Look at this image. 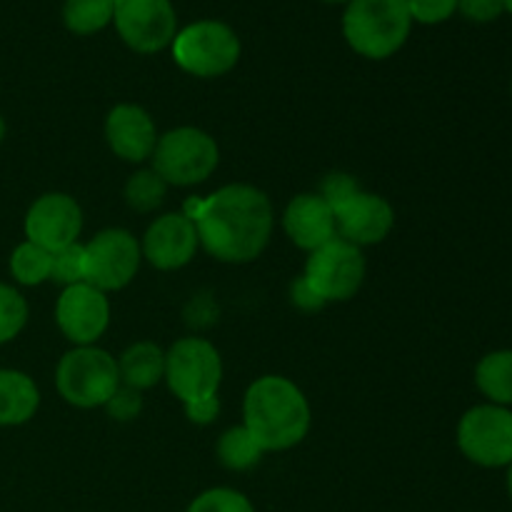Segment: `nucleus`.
<instances>
[{
	"label": "nucleus",
	"mask_w": 512,
	"mask_h": 512,
	"mask_svg": "<svg viewBox=\"0 0 512 512\" xmlns=\"http://www.w3.org/2000/svg\"><path fill=\"white\" fill-rule=\"evenodd\" d=\"M198 230L200 245L220 263H250L273 235V205L255 185H225L185 210Z\"/></svg>",
	"instance_id": "f257e3e1"
},
{
	"label": "nucleus",
	"mask_w": 512,
	"mask_h": 512,
	"mask_svg": "<svg viewBox=\"0 0 512 512\" xmlns=\"http://www.w3.org/2000/svg\"><path fill=\"white\" fill-rule=\"evenodd\" d=\"M243 425L263 453L295 448L310 430L308 398L293 380L263 375L245 393Z\"/></svg>",
	"instance_id": "f03ea898"
},
{
	"label": "nucleus",
	"mask_w": 512,
	"mask_h": 512,
	"mask_svg": "<svg viewBox=\"0 0 512 512\" xmlns=\"http://www.w3.org/2000/svg\"><path fill=\"white\" fill-rule=\"evenodd\" d=\"M165 383L183 400L190 420L210 423L218 415L223 360L218 348L203 338H183L165 353Z\"/></svg>",
	"instance_id": "7ed1b4c3"
},
{
	"label": "nucleus",
	"mask_w": 512,
	"mask_h": 512,
	"mask_svg": "<svg viewBox=\"0 0 512 512\" xmlns=\"http://www.w3.org/2000/svg\"><path fill=\"white\" fill-rule=\"evenodd\" d=\"M413 18L405 0H350L343 13V35L350 48L370 60L398 53L410 38Z\"/></svg>",
	"instance_id": "20e7f679"
},
{
	"label": "nucleus",
	"mask_w": 512,
	"mask_h": 512,
	"mask_svg": "<svg viewBox=\"0 0 512 512\" xmlns=\"http://www.w3.org/2000/svg\"><path fill=\"white\" fill-rule=\"evenodd\" d=\"M120 385L118 360L95 345H75L55 368V388L73 408H105Z\"/></svg>",
	"instance_id": "39448f33"
},
{
	"label": "nucleus",
	"mask_w": 512,
	"mask_h": 512,
	"mask_svg": "<svg viewBox=\"0 0 512 512\" xmlns=\"http://www.w3.org/2000/svg\"><path fill=\"white\" fill-rule=\"evenodd\" d=\"M170 50L185 73L195 78H220L238 65L240 38L228 23L198 20L178 30Z\"/></svg>",
	"instance_id": "423d86ee"
},
{
	"label": "nucleus",
	"mask_w": 512,
	"mask_h": 512,
	"mask_svg": "<svg viewBox=\"0 0 512 512\" xmlns=\"http://www.w3.org/2000/svg\"><path fill=\"white\" fill-rule=\"evenodd\" d=\"M153 170L168 185L190 188L205 183L220 163V150L215 138L200 128L168 130L153 150Z\"/></svg>",
	"instance_id": "0eeeda50"
},
{
	"label": "nucleus",
	"mask_w": 512,
	"mask_h": 512,
	"mask_svg": "<svg viewBox=\"0 0 512 512\" xmlns=\"http://www.w3.org/2000/svg\"><path fill=\"white\" fill-rule=\"evenodd\" d=\"M458 445L480 468H505L512 463V413L503 405H478L460 418Z\"/></svg>",
	"instance_id": "6e6552de"
},
{
	"label": "nucleus",
	"mask_w": 512,
	"mask_h": 512,
	"mask_svg": "<svg viewBox=\"0 0 512 512\" xmlns=\"http://www.w3.org/2000/svg\"><path fill=\"white\" fill-rule=\"evenodd\" d=\"M305 280L325 303H343L360 290L365 280V255L343 238L313 250L305 263Z\"/></svg>",
	"instance_id": "1a4fd4ad"
},
{
	"label": "nucleus",
	"mask_w": 512,
	"mask_h": 512,
	"mask_svg": "<svg viewBox=\"0 0 512 512\" xmlns=\"http://www.w3.org/2000/svg\"><path fill=\"white\" fill-rule=\"evenodd\" d=\"M113 23L135 53H160L178 35V13L170 0H115Z\"/></svg>",
	"instance_id": "9d476101"
},
{
	"label": "nucleus",
	"mask_w": 512,
	"mask_h": 512,
	"mask_svg": "<svg viewBox=\"0 0 512 512\" xmlns=\"http://www.w3.org/2000/svg\"><path fill=\"white\" fill-rule=\"evenodd\" d=\"M83 250L85 283L103 293L123 290L135 278L143 260L140 243L133 238V233L123 228L100 230L90 243L83 245Z\"/></svg>",
	"instance_id": "9b49d317"
},
{
	"label": "nucleus",
	"mask_w": 512,
	"mask_h": 512,
	"mask_svg": "<svg viewBox=\"0 0 512 512\" xmlns=\"http://www.w3.org/2000/svg\"><path fill=\"white\" fill-rule=\"evenodd\" d=\"M80 230H83V210L75 203V198L65 193L40 195L25 215L28 240L48 253L78 243Z\"/></svg>",
	"instance_id": "f8f14e48"
},
{
	"label": "nucleus",
	"mask_w": 512,
	"mask_h": 512,
	"mask_svg": "<svg viewBox=\"0 0 512 512\" xmlns=\"http://www.w3.org/2000/svg\"><path fill=\"white\" fill-rule=\"evenodd\" d=\"M55 323L70 343L95 345L110 323L108 298L103 290L88 283L63 288L55 305Z\"/></svg>",
	"instance_id": "ddd939ff"
},
{
	"label": "nucleus",
	"mask_w": 512,
	"mask_h": 512,
	"mask_svg": "<svg viewBox=\"0 0 512 512\" xmlns=\"http://www.w3.org/2000/svg\"><path fill=\"white\" fill-rule=\"evenodd\" d=\"M333 210L338 238L348 240L358 248L383 243L395 225L393 205L380 195L365 193V190L353 193Z\"/></svg>",
	"instance_id": "4468645a"
},
{
	"label": "nucleus",
	"mask_w": 512,
	"mask_h": 512,
	"mask_svg": "<svg viewBox=\"0 0 512 512\" xmlns=\"http://www.w3.org/2000/svg\"><path fill=\"white\" fill-rule=\"evenodd\" d=\"M198 230L185 213L160 215L148 230L140 250L143 258L158 270H180L198 253Z\"/></svg>",
	"instance_id": "2eb2a0df"
},
{
	"label": "nucleus",
	"mask_w": 512,
	"mask_h": 512,
	"mask_svg": "<svg viewBox=\"0 0 512 512\" xmlns=\"http://www.w3.org/2000/svg\"><path fill=\"white\" fill-rule=\"evenodd\" d=\"M105 140L118 158L128 163H143L158 145V130L148 110L140 105H115L105 120Z\"/></svg>",
	"instance_id": "dca6fc26"
},
{
	"label": "nucleus",
	"mask_w": 512,
	"mask_h": 512,
	"mask_svg": "<svg viewBox=\"0 0 512 512\" xmlns=\"http://www.w3.org/2000/svg\"><path fill=\"white\" fill-rule=\"evenodd\" d=\"M283 228L288 238L308 253L338 238L335 210L320 193H303L290 200L283 213Z\"/></svg>",
	"instance_id": "f3484780"
},
{
	"label": "nucleus",
	"mask_w": 512,
	"mask_h": 512,
	"mask_svg": "<svg viewBox=\"0 0 512 512\" xmlns=\"http://www.w3.org/2000/svg\"><path fill=\"white\" fill-rule=\"evenodd\" d=\"M40 393L30 375L20 370H0V428L23 425L38 413Z\"/></svg>",
	"instance_id": "a211bd4d"
},
{
	"label": "nucleus",
	"mask_w": 512,
	"mask_h": 512,
	"mask_svg": "<svg viewBox=\"0 0 512 512\" xmlns=\"http://www.w3.org/2000/svg\"><path fill=\"white\" fill-rule=\"evenodd\" d=\"M120 383L133 390L155 388L165 378V353L155 343H135L118 358Z\"/></svg>",
	"instance_id": "6ab92c4d"
},
{
	"label": "nucleus",
	"mask_w": 512,
	"mask_h": 512,
	"mask_svg": "<svg viewBox=\"0 0 512 512\" xmlns=\"http://www.w3.org/2000/svg\"><path fill=\"white\" fill-rule=\"evenodd\" d=\"M475 383L493 405H512V350L485 355L475 368Z\"/></svg>",
	"instance_id": "aec40b11"
},
{
	"label": "nucleus",
	"mask_w": 512,
	"mask_h": 512,
	"mask_svg": "<svg viewBox=\"0 0 512 512\" xmlns=\"http://www.w3.org/2000/svg\"><path fill=\"white\" fill-rule=\"evenodd\" d=\"M115 0H65V28L75 35L100 33L113 23Z\"/></svg>",
	"instance_id": "412c9836"
},
{
	"label": "nucleus",
	"mask_w": 512,
	"mask_h": 512,
	"mask_svg": "<svg viewBox=\"0 0 512 512\" xmlns=\"http://www.w3.org/2000/svg\"><path fill=\"white\" fill-rule=\"evenodd\" d=\"M263 458V450L258 448V443L253 440V435L245 430V425L238 428H230L220 435L218 440V460L228 470H250L260 463Z\"/></svg>",
	"instance_id": "4be33fe9"
},
{
	"label": "nucleus",
	"mask_w": 512,
	"mask_h": 512,
	"mask_svg": "<svg viewBox=\"0 0 512 512\" xmlns=\"http://www.w3.org/2000/svg\"><path fill=\"white\" fill-rule=\"evenodd\" d=\"M50 265H53V253L30 240L20 243L10 255V273L20 285H28V288L50 280Z\"/></svg>",
	"instance_id": "5701e85b"
},
{
	"label": "nucleus",
	"mask_w": 512,
	"mask_h": 512,
	"mask_svg": "<svg viewBox=\"0 0 512 512\" xmlns=\"http://www.w3.org/2000/svg\"><path fill=\"white\" fill-rule=\"evenodd\" d=\"M168 193V183L155 170H138L125 185V203L138 213H150L160 208Z\"/></svg>",
	"instance_id": "b1692460"
},
{
	"label": "nucleus",
	"mask_w": 512,
	"mask_h": 512,
	"mask_svg": "<svg viewBox=\"0 0 512 512\" xmlns=\"http://www.w3.org/2000/svg\"><path fill=\"white\" fill-rule=\"evenodd\" d=\"M28 323V303L10 285L0 283V345L18 338Z\"/></svg>",
	"instance_id": "393cba45"
},
{
	"label": "nucleus",
	"mask_w": 512,
	"mask_h": 512,
	"mask_svg": "<svg viewBox=\"0 0 512 512\" xmlns=\"http://www.w3.org/2000/svg\"><path fill=\"white\" fill-rule=\"evenodd\" d=\"M50 280H55L63 288L85 283V250L80 243L68 245L53 253V265H50Z\"/></svg>",
	"instance_id": "a878e982"
},
{
	"label": "nucleus",
	"mask_w": 512,
	"mask_h": 512,
	"mask_svg": "<svg viewBox=\"0 0 512 512\" xmlns=\"http://www.w3.org/2000/svg\"><path fill=\"white\" fill-rule=\"evenodd\" d=\"M188 512H255L250 500L233 488H213L200 493Z\"/></svg>",
	"instance_id": "bb28decb"
},
{
	"label": "nucleus",
	"mask_w": 512,
	"mask_h": 512,
	"mask_svg": "<svg viewBox=\"0 0 512 512\" xmlns=\"http://www.w3.org/2000/svg\"><path fill=\"white\" fill-rule=\"evenodd\" d=\"M405 3H408L413 23L423 25L445 23L458 10V0H405Z\"/></svg>",
	"instance_id": "cd10ccee"
},
{
	"label": "nucleus",
	"mask_w": 512,
	"mask_h": 512,
	"mask_svg": "<svg viewBox=\"0 0 512 512\" xmlns=\"http://www.w3.org/2000/svg\"><path fill=\"white\" fill-rule=\"evenodd\" d=\"M105 410H108V415L113 420L128 423V420H135L140 415V410H143V398H140L138 390L120 385L118 393L105 403Z\"/></svg>",
	"instance_id": "c85d7f7f"
},
{
	"label": "nucleus",
	"mask_w": 512,
	"mask_h": 512,
	"mask_svg": "<svg viewBox=\"0 0 512 512\" xmlns=\"http://www.w3.org/2000/svg\"><path fill=\"white\" fill-rule=\"evenodd\" d=\"M458 10L473 23H493L505 13V0H458Z\"/></svg>",
	"instance_id": "c756f323"
},
{
	"label": "nucleus",
	"mask_w": 512,
	"mask_h": 512,
	"mask_svg": "<svg viewBox=\"0 0 512 512\" xmlns=\"http://www.w3.org/2000/svg\"><path fill=\"white\" fill-rule=\"evenodd\" d=\"M358 190H360L358 183H355V180L350 178V175L333 173V175H328V178H325L320 195H323V198L328 200V203L335 208V205H340V203H343V200H348L350 195L358 193Z\"/></svg>",
	"instance_id": "7c9ffc66"
},
{
	"label": "nucleus",
	"mask_w": 512,
	"mask_h": 512,
	"mask_svg": "<svg viewBox=\"0 0 512 512\" xmlns=\"http://www.w3.org/2000/svg\"><path fill=\"white\" fill-rule=\"evenodd\" d=\"M290 300H293L295 308L308 310V313L320 310L325 305V300L320 298L313 288H310V283L305 278H298L293 285H290Z\"/></svg>",
	"instance_id": "2f4dec72"
},
{
	"label": "nucleus",
	"mask_w": 512,
	"mask_h": 512,
	"mask_svg": "<svg viewBox=\"0 0 512 512\" xmlns=\"http://www.w3.org/2000/svg\"><path fill=\"white\" fill-rule=\"evenodd\" d=\"M508 493H510V498H512V463L508 465Z\"/></svg>",
	"instance_id": "473e14b6"
},
{
	"label": "nucleus",
	"mask_w": 512,
	"mask_h": 512,
	"mask_svg": "<svg viewBox=\"0 0 512 512\" xmlns=\"http://www.w3.org/2000/svg\"><path fill=\"white\" fill-rule=\"evenodd\" d=\"M3 138H5V120L3 115H0V143H3Z\"/></svg>",
	"instance_id": "72a5a7b5"
},
{
	"label": "nucleus",
	"mask_w": 512,
	"mask_h": 512,
	"mask_svg": "<svg viewBox=\"0 0 512 512\" xmlns=\"http://www.w3.org/2000/svg\"><path fill=\"white\" fill-rule=\"evenodd\" d=\"M323 3H333V5H335V3H345V5H348L350 0H323Z\"/></svg>",
	"instance_id": "f704fd0d"
},
{
	"label": "nucleus",
	"mask_w": 512,
	"mask_h": 512,
	"mask_svg": "<svg viewBox=\"0 0 512 512\" xmlns=\"http://www.w3.org/2000/svg\"><path fill=\"white\" fill-rule=\"evenodd\" d=\"M505 10H508V13H512V0H505Z\"/></svg>",
	"instance_id": "c9c22d12"
}]
</instances>
